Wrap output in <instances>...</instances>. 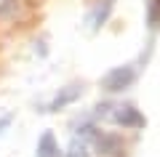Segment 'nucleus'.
Here are the masks:
<instances>
[{"label": "nucleus", "mask_w": 160, "mask_h": 157, "mask_svg": "<svg viewBox=\"0 0 160 157\" xmlns=\"http://www.w3.org/2000/svg\"><path fill=\"white\" fill-rule=\"evenodd\" d=\"M93 117L102 120V123H112L118 128H126V130H139L147 125V117L142 115V109H136L133 104H115V101L96 104Z\"/></svg>", "instance_id": "nucleus-1"}, {"label": "nucleus", "mask_w": 160, "mask_h": 157, "mask_svg": "<svg viewBox=\"0 0 160 157\" xmlns=\"http://www.w3.org/2000/svg\"><path fill=\"white\" fill-rule=\"evenodd\" d=\"M136 80H139L136 64H120V67L109 69V72L99 80V85H102L107 93H123V91H128Z\"/></svg>", "instance_id": "nucleus-2"}, {"label": "nucleus", "mask_w": 160, "mask_h": 157, "mask_svg": "<svg viewBox=\"0 0 160 157\" xmlns=\"http://www.w3.org/2000/svg\"><path fill=\"white\" fill-rule=\"evenodd\" d=\"M83 91H86L83 83H67L64 88H59L56 93H53V99L43 107V112H62V109H67L69 104H75V101L83 96Z\"/></svg>", "instance_id": "nucleus-3"}, {"label": "nucleus", "mask_w": 160, "mask_h": 157, "mask_svg": "<svg viewBox=\"0 0 160 157\" xmlns=\"http://www.w3.org/2000/svg\"><path fill=\"white\" fill-rule=\"evenodd\" d=\"M93 149H96L99 157H120L123 155V141H120L118 133H104V130H99L96 139H93Z\"/></svg>", "instance_id": "nucleus-4"}, {"label": "nucleus", "mask_w": 160, "mask_h": 157, "mask_svg": "<svg viewBox=\"0 0 160 157\" xmlns=\"http://www.w3.org/2000/svg\"><path fill=\"white\" fill-rule=\"evenodd\" d=\"M112 11H115V0H99L96 6H93L91 16H88V29H91V32H99V29L109 22Z\"/></svg>", "instance_id": "nucleus-5"}, {"label": "nucleus", "mask_w": 160, "mask_h": 157, "mask_svg": "<svg viewBox=\"0 0 160 157\" xmlns=\"http://www.w3.org/2000/svg\"><path fill=\"white\" fill-rule=\"evenodd\" d=\"M64 152L59 149V141L53 136V130H46V133L38 139V146H35V157H62Z\"/></svg>", "instance_id": "nucleus-6"}, {"label": "nucleus", "mask_w": 160, "mask_h": 157, "mask_svg": "<svg viewBox=\"0 0 160 157\" xmlns=\"http://www.w3.org/2000/svg\"><path fill=\"white\" fill-rule=\"evenodd\" d=\"M62 157H91V141L80 139V136H72V141H69L67 152Z\"/></svg>", "instance_id": "nucleus-7"}, {"label": "nucleus", "mask_w": 160, "mask_h": 157, "mask_svg": "<svg viewBox=\"0 0 160 157\" xmlns=\"http://www.w3.org/2000/svg\"><path fill=\"white\" fill-rule=\"evenodd\" d=\"M147 24L149 29L160 27V0H147Z\"/></svg>", "instance_id": "nucleus-8"}, {"label": "nucleus", "mask_w": 160, "mask_h": 157, "mask_svg": "<svg viewBox=\"0 0 160 157\" xmlns=\"http://www.w3.org/2000/svg\"><path fill=\"white\" fill-rule=\"evenodd\" d=\"M11 123H13V115H11V112H8V115H3V117H0V139L6 136V130L11 128Z\"/></svg>", "instance_id": "nucleus-9"}]
</instances>
